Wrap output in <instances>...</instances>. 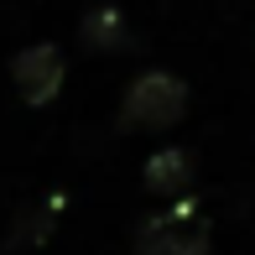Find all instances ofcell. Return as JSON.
<instances>
[{
    "mask_svg": "<svg viewBox=\"0 0 255 255\" xmlns=\"http://www.w3.org/2000/svg\"><path fill=\"white\" fill-rule=\"evenodd\" d=\"M182 110H188L182 78H172V73H141L130 89H125L120 125H130V130H161V125H177Z\"/></svg>",
    "mask_w": 255,
    "mask_h": 255,
    "instance_id": "6da1fadb",
    "label": "cell"
},
{
    "mask_svg": "<svg viewBox=\"0 0 255 255\" xmlns=\"http://www.w3.org/2000/svg\"><path fill=\"white\" fill-rule=\"evenodd\" d=\"M188 151H161L146 161V188H156V193H172V188H182L188 182Z\"/></svg>",
    "mask_w": 255,
    "mask_h": 255,
    "instance_id": "3957f363",
    "label": "cell"
},
{
    "mask_svg": "<svg viewBox=\"0 0 255 255\" xmlns=\"http://www.w3.org/2000/svg\"><path fill=\"white\" fill-rule=\"evenodd\" d=\"M167 255H208V250H203V240H172Z\"/></svg>",
    "mask_w": 255,
    "mask_h": 255,
    "instance_id": "5b68a950",
    "label": "cell"
},
{
    "mask_svg": "<svg viewBox=\"0 0 255 255\" xmlns=\"http://www.w3.org/2000/svg\"><path fill=\"white\" fill-rule=\"evenodd\" d=\"M84 42H89V47H120V42H125L120 10H94V16L84 21Z\"/></svg>",
    "mask_w": 255,
    "mask_h": 255,
    "instance_id": "277c9868",
    "label": "cell"
},
{
    "mask_svg": "<svg viewBox=\"0 0 255 255\" xmlns=\"http://www.w3.org/2000/svg\"><path fill=\"white\" fill-rule=\"evenodd\" d=\"M10 73H16V89H21L26 104H47L57 89H63V52L47 47V42H37V47L16 52Z\"/></svg>",
    "mask_w": 255,
    "mask_h": 255,
    "instance_id": "7a4b0ae2",
    "label": "cell"
}]
</instances>
